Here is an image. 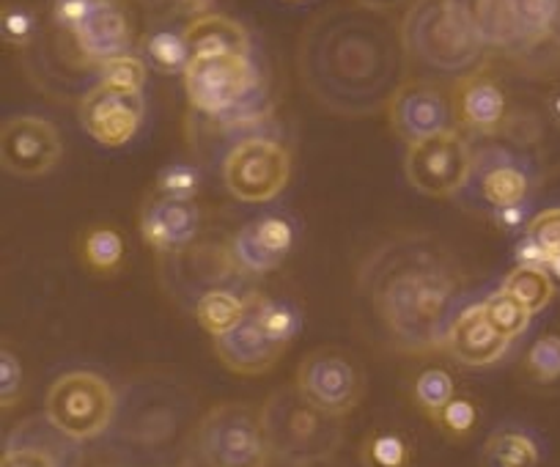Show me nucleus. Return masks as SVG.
<instances>
[{
    "instance_id": "obj_23",
    "label": "nucleus",
    "mask_w": 560,
    "mask_h": 467,
    "mask_svg": "<svg viewBox=\"0 0 560 467\" xmlns=\"http://www.w3.org/2000/svg\"><path fill=\"white\" fill-rule=\"evenodd\" d=\"M74 42L91 63L102 67L110 58L132 50V25L118 0H105L85 25L74 31Z\"/></svg>"
},
{
    "instance_id": "obj_36",
    "label": "nucleus",
    "mask_w": 560,
    "mask_h": 467,
    "mask_svg": "<svg viewBox=\"0 0 560 467\" xmlns=\"http://www.w3.org/2000/svg\"><path fill=\"white\" fill-rule=\"evenodd\" d=\"M147 69L149 63L140 56L132 52H124V56L110 58L100 67V80L96 83L110 85L118 91H132V94H143V85H147Z\"/></svg>"
},
{
    "instance_id": "obj_51",
    "label": "nucleus",
    "mask_w": 560,
    "mask_h": 467,
    "mask_svg": "<svg viewBox=\"0 0 560 467\" xmlns=\"http://www.w3.org/2000/svg\"><path fill=\"white\" fill-rule=\"evenodd\" d=\"M552 39L560 42V9H558V20H555V28H552Z\"/></svg>"
},
{
    "instance_id": "obj_47",
    "label": "nucleus",
    "mask_w": 560,
    "mask_h": 467,
    "mask_svg": "<svg viewBox=\"0 0 560 467\" xmlns=\"http://www.w3.org/2000/svg\"><path fill=\"white\" fill-rule=\"evenodd\" d=\"M544 105H547L549 119H552L555 125L560 127V85H555V89L549 91V94H547V102H544Z\"/></svg>"
},
{
    "instance_id": "obj_9",
    "label": "nucleus",
    "mask_w": 560,
    "mask_h": 467,
    "mask_svg": "<svg viewBox=\"0 0 560 467\" xmlns=\"http://www.w3.org/2000/svg\"><path fill=\"white\" fill-rule=\"evenodd\" d=\"M118 394L105 377L94 372L61 374L50 385L45 399V416L78 443L96 440L110 429L116 416Z\"/></svg>"
},
{
    "instance_id": "obj_37",
    "label": "nucleus",
    "mask_w": 560,
    "mask_h": 467,
    "mask_svg": "<svg viewBox=\"0 0 560 467\" xmlns=\"http://www.w3.org/2000/svg\"><path fill=\"white\" fill-rule=\"evenodd\" d=\"M525 372L536 383H558L560 380V332H547L530 343L525 355Z\"/></svg>"
},
{
    "instance_id": "obj_44",
    "label": "nucleus",
    "mask_w": 560,
    "mask_h": 467,
    "mask_svg": "<svg viewBox=\"0 0 560 467\" xmlns=\"http://www.w3.org/2000/svg\"><path fill=\"white\" fill-rule=\"evenodd\" d=\"M489 218H492V223L498 225L500 231H505V234H516V231H522V234H525L527 223L533 220L530 203H516V207L498 209V212H492Z\"/></svg>"
},
{
    "instance_id": "obj_29",
    "label": "nucleus",
    "mask_w": 560,
    "mask_h": 467,
    "mask_svg": "<svg viewBox=\"0 0 560 467\" xmlns=\"http://www.w3.org/2000/svg\"><path fill=\"white\" fill-rule=\"evenodd\" d=\"M140 58L160 74H185L192 61V50L185 39V31L160 28L143 39Z\"/></svg>"
},
{
    "instance_id": "obj_12",
    "label": "nucleus",
    "mask_w": 560,
    "mask_h": 467,
    "mask_svg": "<svg viewBox=\"0 0 560 467\" xmlns=\"http://www.w3.org/2000/svg\"><path fill=\"white\" fill-rule=\"evenodd\" d=\"M472 157L467 138L459 130H445L440 136L409 143L404 154V174L418 192L429 198H454L465 190L472 171Z\"/></svg>"
},
{
    "instance_id": "obj_11",
    "label": "nucleus",
    "mask_w": 560,
    "mask_h": 467,
    "mask_svg": "<svg viewBox=\"0 0 560 467\" xmlns=\"http://www.w3.org/2000/svg\"><path fill=\"white\" fill-rule=\"evenodd\" d=\"M242 265L234 256V245L220 240H201L190 243L187 248L165 256L163 278L168 292L182 305L192 311V305L212 289H236L242 283Z\"/></svg>"
},
{
    "instance_id": "obj_48",
    "label": "nucleus",
    "mask_w": 560,
    "mask_h": 467,
    "mask_svg": "<svg viewBox=\"0 0 560 467\" xmlns=\"http://www.w3.org/2000/svg\"><path fill=\"white\" fill-rule=\"evenodd\" d=\"M176 3H179V7H185L187 12H192V14H207L214 0H176Z\"/></svg>"
},
{
    "instance_id": "obj_15",
    "label": "nucleus",
    "mask_w": 560,
    "mask_h": 467,
    "mask_svg": "<svg viewBox=\"0 0 560 467\" xmlns=\"http://www.w3.org/2000/svg\"><path fill=\"white\" fill-rule=\"evenodd\" d=\"M63 157V141L56 125L42 116H12L0 132V163L18 179H36L56 168Z\"/></svg>"
},
{
    "instance_id": "obj_50",
    "label": "nucleus",
    "mask_w": 560,
    "mask_h": 467,
    "mask_svg": "<svg viewBox=\"0 0 560 467\" xmlns=\"http://www.w3.org/2000/svg\"><path fill=\"white\" fill-rule=\"evenodd\" d=\"M547 270H549V276H552V278H555V281H558V283H560V256H555V259H549Z\"/></svg>"
},
{
    "instance_id": "obj_13",
    "label": "nucleus",
    "mask_w": 560,
    "mask_h": 467,
    "mask_svg": "<svg viewBox=\"0 0 560 467\" xmlns=\"http://www.w3.org/2000/svg\"><path fill=\"white\" fill-rule=\"evenodd\" d=\"M298 388L322 410L347 418L365 394V374L341 347H319L298 366Z\"/></svg>"
},
{
    "instance_id": "obj_49",
    "label": "nucleus",
    "mask_w": 560,
    "mask_h": 467,
    "mask_svg": "<svg viewBox=\"0 0 560 467\" xmlns=\"http://www.w3.org/2000/svg\"><path fill=\"white\" fill-rule=\"evenodd\" d=\"M280 467H343V465H338V462H332V459H325V462H311V465H283V462H278Z\"/></svg>"
},
{
    "instance_id": "obj_4",
    "label": "nucleus",
    "mask_w": 560,
    "mask_h": 467,
    "mask_svg": "<svg viewBox=\"0 0 560 467\" xmlns=\"http://www.w3.org/2000/svg\"><path fill=\"white\" fill-rule=\"evenodd\" d=\"M401 39L409 61L456 80L478 72L487 56L459 0H412L401 20Z\"/></svg>"
},
{
    "instance_id": "obj_32",
    "label": "nucleus",
    "mask_w": 560,
    "mask_h": 467,
    "mask_svg": "<svg viewBox=\"0 0 560 467\" xmlns=\"http://www.w3.org/2000/svg\"><path fill=\"white\" fill-rule=\"evenodd\" d=\"M0 36L3 45L14 50H28L42 36V17L28 3H7L0 14Z\"/></svg>"
},
{
    "instance_id": "obj_24",
    "label": "nucleus",
    "mask_w": 560,
    "mask_h": 467,
    "mask_svg": "<svg viewBox=\"0 0 560 467\" xmlns=\"http://www.w3.org/2000/svg\"><path fill=\"white\" fill-rule=\"evenodd\" d=\"M459 7L487 47H514L525 42L522 0H459Z\"/></svg>"
},
{
    "instance_id": "obj_16",
    "label": "nucleus",
    "mask_w": 560,
    "mask_h": 467,
    "mask_svg": "<svg viewBox=\"0 0 560 467\" xmlns=\"http://www.w3.org/2000/svg\"><path fill=\"white\" fill-rule=\"evenodd\" d=\"M78 116L83 130L100 147L118 149L127 147L138 136L143 116H147V100H143V94L96 83L80 96Z\"/></svg>"
},
{
    "instance_id": "obj_14",
    "label": "nucleus",
    "mask_w": 560,
    "mask_h": 467,
    "mask_svg": "<svg viewBox=\"0 0 560 467\" xmlns=\"http://www.w3.org/2000/svg\"><path fill=\"white\" fill-rule=\"evenodd\" d=\"M393 132L404 143H418L423 138L440 136L445 130L456 127L454 94L432 80H407L393 96L387 107Z\"/></svg>"
},
{
    "instance_id": "obj_6",
    "label": "nucleus",
    "mask_w": 560,
    "mask_h": 467,
    "mask_svg": "<svg viewBox=\"0 0 560 467\" xmlns=\"http://www.w3.org/2000/svg\"><path fill=\"white\" fill-rule=\"evenodd\" d=\"M201 467H269L272 448L264 432L261 410L245 401H225L201 416L196 456Z\"/></svg>"
},
{
    "instance_id": "obj_2",
    "label": "nucleus",
    "mask_w": 560,
    "mask_h": 467,
    "mask_svg": "<svg viewBox=\"0 0 560 467\" xmlns=\"http://www.w3.org/2000/svg\"><path fill=\"white\" fill-rule=\"evenodd\" d=\"M358 289L398 352L429 355L445 349L467 281L459 261L438 240L398 234L371 250Z\"/></svg>"
},
{
    "instance_id": "obj_39",
    "label": "nucleus",
    "mask_w": 560,
    "mask_h": 467,
    "mask_svg": "<svg viewBox=\"0 0 560 467\" xmlns=\"http://www.w3.org/2000/svg\"><path fill=\"white\" fill-rule=\"evenodd\" d=\"M525 234L541 248L544 259L549 265V259L560 256V207H549L533 214Z\"/></svg>"
},
{
    "instance_id": "obj_1",
    "label": "nucleus",
    "mask_w": 560,
    "mask_h": 467,
    "mask_svg": "<svg viewBox=\"0 0 560 467\" xmlns=\"http://www.w3.org/2000/svg\"><path fill=\"white\" fill-rule=\"evenodd\" d=\"M401 23L365 7H330L300 36L298 69L305 91L325 110L365 119L387 110L407 83Z\"/></svg>"
},
{
    "instance_id": "obj_45",
    "label": "nucleus",
    "mask_w": 560,
    "mask_h": 467,
    "mask_svg": "<svg viewBox=\"0 0 560 467\" xmlns=\"http://www.w3.org/2000/svg\"><path fill=\"white\" fill-rule=\"evenodd\" d=\"M514 261H516V265H538V267H547V259H544L541 248H538V245L533 243V240L527 237V234H522V237L516 240Z\"/></svg>"
},
{
    "instance_id": "obj_30",
    "label": "nucleus",
    "mask_w": 560,
    "mask_h": 467,
    "mask_svg": "<svg viewBox=\"0 0 560 467\" xmlns=\"http://www.w3.org/2000/svg\"><path fill=\"white\" fill-rule=\"evenodd\" d=\"M505 292L514 294L533 316L541 314L555 297V278L549 276L547 267L538 265H516L503 281Z\"/></svg>"
},
{
    "instance_id": "obj_26",
    "label": "nucleus",
    "mask_w": 560,
    "mask_h": 467,
    "mask_svg": "<svg viewBox=\"0 0 560 467\" xmlns=\"http://www.w3.org/2000/svg\"><path fill=\"white\" fill-rule=\"evenodd\" d=\"M541 445L527 429L500 427L483 443V465L487 467H538Z\"/></svg>"
},
{
    "instance_id": "obj_42",
    "label": "nucleus",
    "mask_w": 560,
    "mask_h": 467,
    "mask_svg": "<svg viewBox=\"0 0 560 467\" xmlns=\"http://www.w3.org/2000/svg\"><path fill=\"white\" fill-rule=\"evenodd\" d=\"M102 3H105V0H52L50 23L69 31V34H74L80 25L89 23L91 14H94Z\"/></svg>"
},
{
    "instance_id": "obj_31",
    "label": "nucleus",
    "mask_w": 560,
    "mask_h": 467,
    "mask_svg": "<svg viewBox=\"0 0 560 467\" xmlns=\"http://www.w3.org/2000/svg\"><path fill=\"white\" fill-rule=\"evenodd\" d=\"M80 256L94 272H116L124 261V240L110 225H91L80 237Z\"/></svg>"
},
{
    "instance_id": "obj_22",
    "label": "nucleus",
    "mask_w": 560,
    "mask_h": 467,
    "mask_svg": "<svg viewBox=\"0 0 560 467\" xmlns=\"http://www.w3.org/2000/svg\"><path fill=\"white\" fill-rule=\"evenodd\" d=\"M214 352L229 372L242 374V377H258V374H267L283 358L287 347L275 343L247 308L245 319L234 330L214 338Z\"/></svg>"
},
{
    "instance_id": "obj_33",
    "label": "nucleus",
    "mask_w": 560,
    "mask_h": 467,
    "mask_svg": "<svg viewBox=\"0 0 560 467\" xmlns=\"http://www.w3.org/2000/svg\"><path fill=\"white\" fill-rule=\"evenodd\" d=\"M481 305H483V311H487L489 322H492V325L498 327L505 338H511V341H514V338H520L522 332L530 327V319H533L530 311H527L525 305L514 297V294L505 292L503 287H500L498 292L489 294Z\"/></svg>"
},
{
    "instance_id": "obj_40",
    "label": "nucleus",
    "mask_w": 560,
    "mask_h": 467,
    "mask_svg": "<svg viewBox=\"0 0 560 467\" xmlns=\"http://www.w3.org/2000/svg\"><path fill=\"white\" fill-rule=\"evenodd\" d=\"M560 0H522V25H525V42H538L552 36L555 20H558Z\"/></svg>"
},
{
    "instance_id": "obj_18",
    "label": "nucleus",
    "mask_w": 560,
    "mask_h": 467,
    "mask_svg": "<svg viewBox=\"0 0 560 467\" xmlns=\"http://www.w3.org/2000/svg\"><path fill=\"white\" fill-rule=\"evenodd\" d=\"M78 440L63 434L50 418L20 423L3 448V467H80Z\"/></svg>"
},
{
    "instance_id": "obj_38",
    "label": "nucleus",
    "mask_w": 560,
    "mask_h": 467,
    "mask_svg": "<svg viewBox=\"0 0 560 467\" xmlns=\"http://www.w3.org/2000/svg\"><path fill=\"white\" fill-rule=\"evenodd\" d=\"M201 171L190 163H171L158 176V196L196 198L201 192Z\"/></svg>"
},
{
    "instance_id": "obj_52",
    "label": "nucleus",
    "mask_w": 560,
    "mask_h": 467,
    "mask_svg": "<svg viewBox=\"0 0 560 467\" xmlns=\"http://www.w3.org/2000/svg\"><path fill=\"white\" fill-rule=\"evenodd\" d=\"M283 3H303V0H283Z\"/></svg>"
},
{
    "instance_id": "obj_21",
    "label": "nucleus",
    "mask_w": 560,
    "mask_h": 467,
    "mask_svg": "<svg viewBox=\"0 0 560 467\" xmlns=\"http://www.w3.org/2000/svg\"><path fill=\"white\" fill-rule=\"evenodd\" d=\"M456 125L478 136H498L509 119V96L503 85L483 72L459 78L454 85Z\"/></svg>"
},
{
    "instance_id": "obj_35",
    "label": "nucleus",
    "mask_w": 560,
    "mask_h": 467,
    "mask_svg": "<svg viewBox=\"0 0 560 467\" xmlns=\"http://www.w3.org/2000/svg\"><path fill=\"white\" fill-rule=\"evenodd\" d=\"M456 396L454 377L445 369H427L420 372L412 385V399L429 418L438 416L445 405Z\"/></svg>"
},
{
    "instance_id": "obj_43",
    "label": "nucleus",
    "mask_w": 560,
    "mask_h": 467,
    "mask_svg": "<svg viewBox=\"0 0 560 467\" xmlns=\"http://www.w3.org/2000/svg\"><path fill=\"white\" fill-rule=\"evenodd\" d=\"M20 390H23V363L12 349L3 347V352H0V401H3V410H9L20 399Z\"/></svg>"
},
{
    "instance_id": "obj_20",
    "label": "nucleus",
    "mask_w": 560,
    "mask_h": 467,
    "mask_svg": "<svg viewBox=\"0 0 560 467\" xmlns=\"http://www.w3.org/2000/svg\"><path fill=\"white\" fill-rule=\"evenodd\" d=\"M511 338H505L498 327L489 322L483 305H467L456 314L451 325L448 338H445V352L456 363L470 369H483L498 363L509 352Z\"/></svg>"
},
{
    "instance_id": "obj_19",
    "label": "nucleus",
    "mask_w": 560,
    "mask_h": 467,
    "mask_svg": "<svg viewBox=\"0 0 560 467\" xmlns=\"http://www.w3.org/2000/svg\"><path fill=\"white\" fill-rule=\"evenodd\" d=\"M140 237L160 256L176 254L201 237V209L196 198L154 196L140 212Z\"/></svg>"
},
{
    "instance_id": "obj_3",
    "label": "nucleus",
    "mask_w": 560,
    "mask_h": 467,
    "mask_svg": "<svg viewBox=\"0 0 560 467\" xmlns=\"http://www.w3.org/2000/svg\"><path fill=\"white\" fill-rule=\"evenodd\" d=\"M198 399L165 372L135 374L118 390L116 416L102 434L116 467H187L196 456Z\"/></svg>"
},
{
    "instance_id": "obj_34",
    "label": "nucleus",
    "mask_w": 560,
    "mask_h": 467,
    "mask_svg": "<svg viewBox=\"0 0 560 467\" xmlns=\"http://www.w3.org/2000/svg\"><path fill=\"white\" fill-rule=\"evenodd\" d=\"M363 465L365 467H409L412 462V448L407 437L390 429L374 432L363 443Z\"/></svg>"
},
{
    "instance_id": "obj_17",
    "label": "nucleus",
    "mask_w": 560,
    "mask_h": 467,
    "mask_svg": "<svg viewBox=\"0 0 560 467\" xmlns=\"http://www.w3.org/2000/svg\"><path fill=\"white\" fill-rule=\"evenodd\" d=\"M231 245L247 276H267L292 256L298 245V223L283 212L258 214L236 231Z\"/></svg>"
},
{
    "instance_id": "obj_25",
    "label": "nucleus",
    "mask_w": 560,
    "mask_h": 467,
    "mask_svg": "<svg viewBox=\"0 0 560 467\" xmlns=\"http://www.w3.org/2000/svg\"><path fill=\"white\" fill-rule=\"evenodd\" d=\"M185 39L196 56H250V34L225 14H198L185 25Z\"/></svg>"
},
{
    "instance_id": "obj_46",
    "label": "nucleus",
    "mask_w": 560,
    "mask_h": 467,
    "mask_svg": "<svg viewBox=\"0 0 560 467\" xmlns=\"http://www.w3.org/2000/svg\"><path fill=\"white\" fill-rule=\"evenodd\" d=\"M358 7H365V9H374V12H396L398 7H404L407 0H354Z\"/></svg>"
},
{
    "instance_id": "obj_7",
    "label": "nucleus",
    "mask_w": 560,
    "mask_h": 467,
    "mask_svg": "<svg viewBox=\"0 0 560 467\" xmlns=\"http://www.w3.org/2000/svg\"><path fill=\"white\" fill-rule=\"evenodd\" d=\"M182 78L190 107L209 119H223L250 102L264 100L261 74L250 56H196Z\"/></svg>"
},
{
    "instance_id": "obj_27",
    "label": "nucleus",
    "mask_w": 560,
    "mask_h": 467,
    "mask_svg": "<svg viewBox=\"0 0 560 467\" xmlns=\"http://www.w3.org/2000/svg\"><path fill=\"white\" fill-rule=\"evenodd\" d=\"M247 308H250V294H242L236 289H212L192 305V316L209 336L218 338L234 330L245 319Z\"/></svg>"
},
{
    "instance_id": "obj_41",
    "label": "nucleus",
    "mask_w": 560,
    "mask_h": 467,
    "mask_svg": "<svg viewBox=\"0 0 560 467\" xmlns=\"http://www.w3.org/2000/svg\"><path fill=\"white\" fill-rule=\"evenodd\" d=\"M434 423H438V427L443 429L448 437L465 440L467 434L476 429L478 410H476V405H472L470 399H456V396H454V399H451L448 405H445L443 410L434 416Z\"/></svg>"
},
{
    "instance_id": "obj_28",
    "label": "nucleus",
    "mask_w": 560,
    "mask_h": 467,
    "mask_svg": "<svg viewBox=\"0 0 560 467\" xmlns=\"http://www.w3.org/2000/svg\"><path fill=\"white\" fill-rule=\"evenodd\" d=\"M250 314L275 343L287 349L300 336V330H303V311L292 300L250 294Z\"/></svg>"
},
{
    "instance_id": "obj_10",
    "label": "nucleus",
    "mask_w": 560,
    "mask_h": 467,
    "mask_svg": "<svg viewBox=\"0 0 560 467\" xmlns=\"http://www.w3.org/2000/svg\"><path fill=\"white\" fill-rule=\"evenodd\" d=\"M533 187H536V171L525 154L509 147H487L472 157L470 179L459 198L489 218L498 209L530 203Z\"/></svg>"
},
{
    "instance_id": "obj_5",
    "label": "nucleus",
    "mask_w": 560,
    "mask_h": 467,
    "mask_svg": "<svg viewBox=\"0 0 560 467\" xmlns=\"http://www.w3.org/2000/svg\"><path fill=\"white\" fill-rule=\"evenodd\" d=\"M261 421L275 462L283 465L332 459L347 434L343 418L316 407L298 383L280 385L267 396L261 405Z\"/></svg>"
},
{
    "instance_id": "obj_8",
    "label": "nucleus",
    "mask_w": 560,
    "mask_h": 467,
    "mask_svg": "<svg viewBox=\"0 0 560 467\" xmlns=\"http://www.w3.org/2000/svg\"><path fill=\"white\" fill-rule=\"evenodd\" d=\"M223 185L236 201L267 203L287 190L292 179V154L275 138L253 132L231 143L223 157Z\"/></svg>"
}]
</instances>
